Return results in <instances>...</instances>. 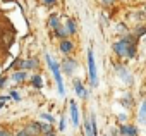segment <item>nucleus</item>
<instances>
[{
    "instance_id": "obj_1",
    "label": "nucleus",
    "mask_w": 146,
    "mask_h": 136,
    "mask_svg": "<svg viewBox=\"0 0 146 136\" xmlns=\"http://www.w3.org/2000/svg\"><path fill=\"white\" fill-rule=\"evenodd\" d=\"M113 50H115V53L120 55V57H134V53H136L134 38H132V36H124L120 41L113 43Z\"/></svg>"
},
{
    "instance_id": "obj_2",
    "label": "nucleus",
    "mask_w": 146,
    "mask_h": 136,
    "mask_svg": "<svg viewBox=\"0 0 146 136\" xmlns=\"http://www.w3.org/2000/svg\"><path fill=\"white\" fill-rule=\"evenodd\" d=\"M46 62L48 65L52 67V73H53V78L57 81V88H58V93L64 95V83H62V76H60V64H57L55 60H52L50 55H46Z\"/></svg>"
},
{
    "instance_id": "obj_3",
    "label": "nucleus",
    "mask_w": 146,
    "mask_h": 136,
    "mask_svg": "<svg viewBox=\"0 0 146 136\" xmlns=\"http://www.w3.org/2000/svg\"><path fill=\"white\" fill-rule=\"evenodd\" d=\"M88 65H90V78H91V86L98 85V76H96V65H95V57L93 52H88Z\"/></svg>"
},
{
    "instance_id": "obj_4",
    "label": "nucleus",
    "mask_w": 146,
    "mask_h": 136,
    "mask_svg": "<svg viewBox=\"0 0 146 136\" xmlns=\"http://www.w3.org/2000/svg\"><path fill=\"white\" fill-rule=\"evenodd\" d=\"M69 107H70V117H72V126H78V124H79V114H78V107H76V102H74V100H70Z\"/></svg>"
},
{
    "instance_id": "obj_5",
    "label": "nucleus",
    "mask_w": 146,
    "mask_h": 136,
    "mask_svg": "<svg viewBox=\"0 0 146 136\" xmlns=\"http://www.w3.org/2000/svg\"><path fill=\"white\" fill-rule=\"evenodd\" d=\"M62 65H64V71H65L69 76H70L72 73H74V69H76V62L72 60V59H69V57H65V59H64Z\"/></svg>"
},
{
    "instance_id": "obj_6",
    "label": "nucleus",
    "mask_w": 146,
    "mask_h": 136,
    "mask_svg": "<svg viewBox=\"0 0 146 136\" xmlns=\"http://www.w3.org/2000/svg\"><path fill=\"white\" fill-rule=\"evenodd\" d=\"M28 133V136H38L41 133V127H40V122H29V126L24 129Z\"/></svg>"
},
{
    "instance_id": "obj_7",
    "label": "nucleus",
    "mask_w": 146,
    "mask_h": 136,
    "mask_svg": "<svg viewBox=\"0 0 146 136\" xmlns=\"http://www.w3.org/2000/svg\"><path fill=\"white\" fill-rule=\"evenodd\" d=\"M74 90H76L78 97H81V98H86V97H88V91H86V88L83 86L81 79H74Z\"/></svg>"
},
{
    "instance_id": "obj_8",
    "label": "nucleus",
    "mask_w": 146,
    "mask_h": 136,
    "mask_svg": "<svg viewBox=\"0 0 146 136\" xmlns=\"http://www.w3.org/2000/svg\"><path fill=\"white\" fill-rule=\"evenodd\" d=\"M120 133H122V136H136L137 134V129L134 126H122L120 127Z\"/></svg>"
},
{
    "instance_id": "obj_9",
    "label": "nucleus",
    "mask_w": 146,
    "mask_h": 136,
    "mask_svg": "<svg viewBox=\"0 0 146 136\" xmlns=\"http://www.w3.org/2000/svg\"><path fill=\"white\" fill-rule=\"evenodd\" d=\"M72 48H74V45H72L70 40H62V41H60V50H62L64 53H69Z\"/></svg>"
},
{
    "instance_id": "obj_10",
    "label": "nucleus",
    "mask_w": 146,
    "mask_h": 136,
    "mask_svg": "<svg viewBox=\"0 0 146 136\" xmlns=\"http://www.w3.org/2000/svg\"><path fill=\"white\" fill-rule=\"evenodd\" d=\"M65 35L69 36V35H72V33H74L76 31V23L74 21H72V19H67V23H65Z\"/></svg>"
},
{
    "instance_id": "obj_11",
    "label": "nucleus",
    "mask_w": 146,
    "mask_h": 136,
    "mask_svg": "<svg viewBox=\"0 0 146 136\" xmlns=\"http://www.w3.org/2000/svg\"><path fill=\"white\" fill-rule=\"evenodd\" d=\"M36 64H38V62L33 60V59H31V60H23V62H21V69H33Z\"/></svg>"
},
{
    "instance_id": "obj_12",
    "label": "nucleus",
    "mask_w": 146,
    "mask_h": 136,
    "mask_svg": "<svg viewBox=\"0 0 146 136\" xmlns=\"http://www.w3.org/2000/svg\"><path fill=\"white\" fill-rule=\"evenodd\" d=\"M31 85L35 88H43V78L41 76H33L31 78Z\"/></svg>"
},
{
    "instance_id": "obj_13",
    "label": "nucleus",
    "mask_w": 146,
    "mask_h": 136,
    "mask_svg": "<svg viewBox=\"0 0 146 136\" xmlns=\"http://www.w3.org/2000/svg\"><path fill=\"white\" fill-rule=\"evenodd\" d=\"M40 127H41V133L52 134V124L50 122H40Z\"/></svg>"
},
{
    "instance_id": "obj_14",
    "label": "nucleus",
    "mask_w": 146,
    "mask_h": 136,
    "mask_svg": "<svg viewBox=\"0 0 146 136\" xmlns=\"http://www.w3.org/2000/svg\"><path fill=\"white\" fill-rule=\"evenodd\" d=\"M119 71H120V76H122V79H124L125 83H132V78L129 76V73H127V71H124L120 65H119Z\"/></svg>"
},
{
    "instance_id": "obj_15",
    "label": "nucleus",
    "mask_w": 146,
    "mask_h": 136,
    "mask_svg": "<svg viewBox=\"0 0 146 136\" xmlns=\"http://www.w3.org/2000/svg\"><path fill=\"white\" fill-rule=\"evenodd\" d=\"M12 79H14V81H17V83H21L23 79H26V73H14Z\"/></svg>"
},
{
    "instance_id": "obj_16",
    "label": "nucleus",
    "mask_w": 146,
    "mask_h": 136,
    "mask_svg": "<svg viewBox=\"0 0 146 136\" xmlns=\"http://www.w3.org/2000/svg\"><path fill=\"white\" fill-rule=\"evenodd\" d=\"M139 119H141V121H144V119H146V100L143 102V107H141V114H139Z\"/></svg>"
},
{
    "instance_id": "obj_17",
    "label": "nucleus",
    "mask_w": 146,
    "mask_h": 136,
    "mask_svg": "<svg viewBox=\"0 0 146 136\" xmlns=\"http://www.w3.org/2000/svg\"><path fill=\"white\" fill-rule=\"evenodd\" d=\"M41 117H43V119H45V121H48V122H50V124H52V122H55V119H53V117H52V115H50V114H41Z\"/></svg>"
},
{
    "instance_id": "obj_18",
    "label": "nucleus",
    "mask_w": 146,
    "mask_h": 136,
    "mask_svg": "<svg viewBox=\"0 0 146 136\" xmlns=\"http://www.w3.org/2000/svg\"><path fill=\"white\" fill-rule=\"evenodd\" d=\"M11 98H12V100H21V97H19L17 91H11Z\"/></svg>"
},
{
    "instance_id": "obj_19",
    "label": "nucleus",
    "mask_w": 146,
    "mask_h": 136,
    "mask_svg": "<svg viewBox=\"0 0 146 136\" xmlns=\"http://www.w3.org/2000/svg\"><path fill=\"white\" fill-rule=\"evenodd\" d=\"M5 83H7V78H0V88H4Z\"/></svg>"
},
{
    "instance_id": "obj_20",
    "label": "nucleus",
    "mask_w": 146,
    "mask_h": 136,
    "mask_svg": "<svg viewBox=\"0 0 146 136\" xmlns=\"http://www.w3.org/2000/svg\"><path fill=\"white\" fill-rule=\"evenodd\" d=\"M43 2H45V4H46V5H53V4H55V2H57V0H43Z\"/></svg>"
},
{
    "instance_id": "obj_21",
    "label": "nucleus",
    "mask_w": 146,
    "mask_h": 136,
    "mask_svg": "<svg viewBox=\"0 0 146 136\" xmlns=\"http://www.w3.org/2000/svg\"><path fill=\"white\" fill-rule=\"evenodd\" d=\"M16 136H28V133H26V131H24V129H23V131H19V133H17V134H16Z\"/></svg>"
},
{
    "instance_id": "obj_22",
    "label": "nucleus",
    "mask_w": 146,
    "mask_h": 136,
    "mask_svg": "<svg viewBox=\"0 0 146 136\" xmlns=\"http://www.w3.org/2000/svg\"><path fill=\"white\" fill-rule=\"evenodd\" d=\"M60 129H65V119L60 121Z\"/></svg>"
},
{
    "instance_id": "obj_23",
    "label": "nucleus",
    "mask_w": 146,
    "mask_h": 136,
    "mask_svg": "<svg viewBox=\"0 0 146 136\" xmlns=\"http://www.w3.org/2000/svg\"><path fill=\"white\" fill-rule=\"evenodd\" d=\"M0 136H9V133H5V131H0Z\"/></svg>"
},
{
    "instance_id": "obj_24",
    "label": "nucleus",
    "mask_w": 146,
    "mask_h": 136,
    "mask_svg": "<svg viewBox=\"0 0 146 136\" xmlns=\"http://www.w3.org/2000/svg\"><path fill=\"white\" fill-rule=\"evenodd\" d=\"M103 2H105V4H107V5H110V4H112V2H113V0H103Z\"/></svg>"
}]
</instances>
